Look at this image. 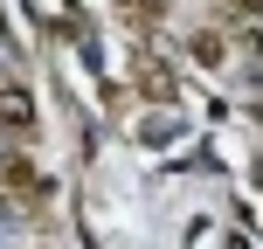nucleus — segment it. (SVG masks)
Segmentation results:
<instances>
[{"mask_svg":"<svg viewBox=\"0 0 263 249\" xmlns=\"http://www.w3.org/2000/svg\"><path fill=\"white\" fill-rule=\"evenodd\" d=\"M0 125H7V131H28V125H35V104H28L21 83H0Z\"/></svg>","mask_w":263,"mask_h":249,"instance_id":"nucleus-1","label":"nucleus"}]
</instances>
